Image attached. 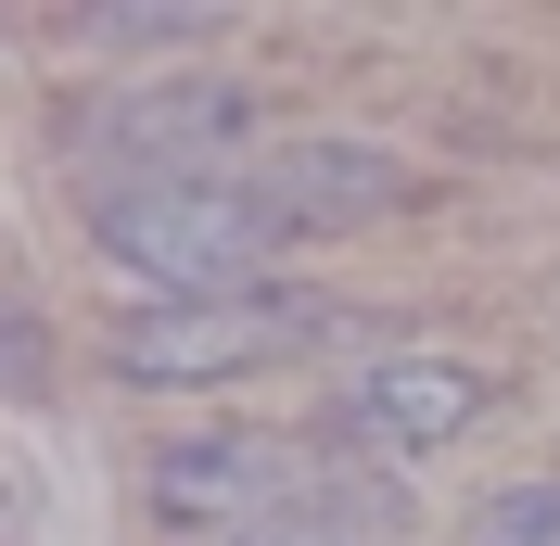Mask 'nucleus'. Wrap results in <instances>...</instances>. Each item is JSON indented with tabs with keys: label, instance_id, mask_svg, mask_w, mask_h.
I'll list each match as a JSON object with an SVG mask.
<instances>
[{
	"label": "nucleus",
	"instance_id": "nucleus-1",
	"mask_svg": "<svg viewBox=\"0 0 560 546\" xmlns=\"http://www.w3.org/2000/svg\"><path fill=\"white\" fill-rule=\"evenodd\" d=\"M293 216L255 191V178H128V191H90V254L140 280V293H255L293 254Z\"/></svg>",
	"mask_w": 560,
	"mask_h": 546
},
{
	"label": "nucleus",
	"instance_id": "nucleus-2",
	"mask_svg": "<svg viewBox=\"0 0 560 546\" xmlns=\"http://www.w3.org/2000/svg\"><path fill=\"white\" fill-rule=\"evenodd\" d=\"M318 331H331V306L280 293V280H255V293H153V306H128L103 331V369L140 381V394H191V381H243L268 356H306Z\"/></svg>",
	"mask_w": 560,
	"mask_h": 546
},
{
	"label": "nucleus",
	"instance_id": "nucleus-3",
	"mask_svg": "<svg viewBox=\"0 0 560 546\" xmlns=\"http://www.w3.org/2000/svg\"><path fill=\"white\" fill-rule=\"evenodd\" d=\"M243 140H255L243 76H191L178 64V76H140V90L77 103L65 166H77V191H128V178H217Z\"/></svg>",
	"mask_w": 560,
	"mask_h": 546
},
{
	"label": "nucleus",
	"instance_id": "nucleus-4",
	"mask_svg": "<svg viewBox=\"0 0 560 546\" xmlns=\"http://www.w3.org/2000/svg\"><path fill=\"white\" fill-rule=\"evenodd\" d=\"M497 407V381L471 369V356H433V343H383L370 369L331 394V432L357 444V458H433V444H458L471 419Z\"/></svg>",
	"mask_w": 560,
	"mask_h": 546
},
{
	"label": "nucleus",
	"instance_id": "nucleus-5",
	"mask_svg": "<svg viewBox=\"0 0 560 546\" xmlns=\"http://www.w3.org/2000/svg\"><path fill=\"white\" fill-rule=\"evenodd\" d=\"M331 471V458H306L293 432H178V444H153V521H191V534H243V521H268L280 496H306V483Z\"/></svg>",
	"mask_w": 560,
	"mask_h": 546
},
{
	"label": "nucleus",
	"instance_id": "nucleus-6",
	"mask_svg": "<svg viewBox=\"0 0 560 546\" xmlns=\"http://www.w3.org/2000/svg\"><path fill=\"white\" fill-rule=\"evenodd\" d=\"M243 178H255L306 241H318V229H357V216H383V204H408V166H395L383 140H268Z\"/></svg>",
	"mask_w": 560,
	"mask_h": 546
},
{
	"label": "nucleus",
	"instance_id": "nucleus-7",
	"mask_svg": "<svg viewBox=\"0 0 560 546\" xmlns=\"http://www.w3.org/2000/svg\"><path fill=\"white\" fill-rule=\"evenodd\" d=\"M230 546H408V483H383V458L357 471V444H345L306 496H280V509L243 521Z\"/></svg>",
	"mask_w": 560,
	"mask_h": 546
},
{
	"label": "nucleus",
	"instance_id": "nucleus-8",
	"mask_svg": "<svg viewBox=\"0 0 560 546\" xmlns=\"http://www.w3.org/2000/svg\"><path fill=\"white\" fill-rule=\"evenodd\" d=\"M230 0H65L77 51H166V38H205Z\"/></svg>",
	"mask_w": 560,
	"mask_h": 546
},
{
	"label": "nucleus",
	"instance_id": "nucleus-9",
	"mask_svg": "<svg viewBox=\"0 0 560 546\" xmlns=\"http://www.w3.org/2000/svg\"><path fill=\"white\" fill-rule=\"evenodd\" d=\"M458 546H560V471L548 483H497L485 509L458 521Z\"/></svg>",
	"mask_w": 560,
	"mask_h": 546
}]
</instances>
